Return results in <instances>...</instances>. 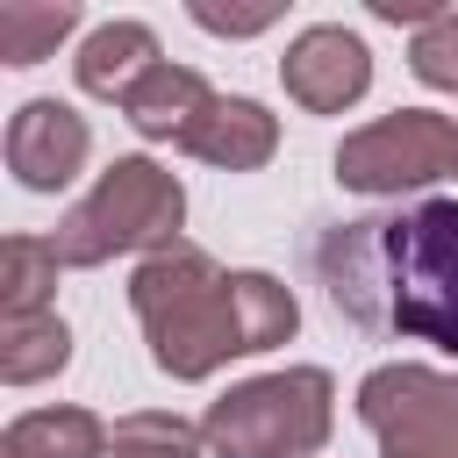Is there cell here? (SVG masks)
<instances>
[{
  "mask_svg": "<svg viewBox=\"0 0 458 458\" xmlns=\"http://www.w3.org/2000/svg\"><path fill=\"white\" fill-rule=\"evenodd\" d=\"M93 157V129L86 114H72L64 100H21L7 114V172L29 193H64Z\"/></svg>",
  "mask_w": 458,
  "mask_h": 458,
  "instance_id": "ba28073f",
  "label": "cell"
},
{
  "mask_svg": "<svg viewBox=\"0 0 458 458\" xmlns=\"http://www.w3.org/2000/svg\"><path fill=\"white\" fill-rule=\"evenodd\" d=\"M186 14H193L208 36H258V29L279 21V7H215V0H193Z\"/></svg>",
  "mask_w": 458,
  "mask_h": 458,
  "instance_id": "ac0fdd59",
  "label": "cell"
},
{
  "mask_svg": "<svg viewBox=\"0 0 458 458\" xmlns=\"http://www.w3.org/2000/svg\"><path fill=\"white\" fill-rule=\"evenodd\" d=\"M129 308L165 379H215L229 358H258L301 329L293 286L272 272H222L200 243L150 250L129 272Z\"/></svg>",
  "mask_w": 458,
  "mask_h": 458,
  "instance_id": "7a4b0ae2",
  "label": "cell"
},
{
  "mask_svg": "<svg viewBox=\"0 0 458 458\" xmlns=\"http://www.w3.org/2000/svg\"><path fill=\"white\" fill-rule=\"evenodd\" d=\"M336 429V379L322 365H279L208 401V458H315Z\"/></svg>",
  "mask_w": 458,
  "mask_h": 458,
  "instance_id": "277c9868",
  "label": "cell"
},
{
  "mask_svg": "<svg viewBox=\"0 0 458 458\" xmlns=\"http://www.w3.org/2000/svg\"><path fill=\"white\" fill-rule=\"evenodd\" d=\"M208 107H215V86H208L193 64H172V57H165V64L122 100V122H129L143 143H186Z\"/></svg>",
  "mask_w": 458,
  "mask_h": 458,
  "instance_id": "8fae6325",
  "label": "cell"
},
{
  "mask_svg": "<svg viewBox=\"0 0 458 458\" xmlns=\"http://www.w3.org/2000/svg\"><path fill=\"white\" fill-rule=\"evenodd\" d=\"M79 21H86L79 0H0V57L7 64H43Z\"/></svg>",
  "mask_w": 458,
  "mask_h": 458,
  "instance_id": "5bb4252c",
  "label": "cell"
},
{
  "mask_svg": "<svg viewBox=\"0 0 458 458\" xmlns=\"http://www.w3.org/2000/svg\"><path fill=\"white\" fill-rule=\"evenodd\" d=\"M372 14H379V21H408V29H422L437 7H422V0H372Z\"/></svg>",
  "mask_w": 458,
  "mask_h": 458,
  "instance_id": "d6986e66",
  "label": "cell"
},
{
  "mask_svg": "<svg viewBox=\"0 0 458 458\" xmlns=\"http://www.w3.org/2000/svg\"><path fill=\"white\" fill-rule=\"evenodd\" d=\"M179 222H186V186L179 172H165L157 157H114L50 229L57 258L72 272H93V265H114L129 250H172L179 243Z\"/></svg>",
  "mask_w": 458,
  "mask_h": 458,
  "instance_id": "3957f363",
  "label": "cell"
},
{
  "mask_svg": "<svg viewBox=\"0 0 458 458\" xmlns=\"http://www.w3.org/2000/svg\"><path fill=\"white\" fill-rule=\"evenodd\" d=\"M279 86H286V100L308 107V114H344V107H358L365 86H372V50H365L358 29L315 21V29H301V36L286 43Z\"/></svg>",
  "mask_w": 458,
  "mask_h": 458,
  "instance_id": "52a82bcc",
  "label": "cell"
},
{
  "mask_svg": "<svg viewBox=\"0 0 458 458\" xmlns=\"http://www.w3.org/2000/svg\"><path fill=\"white\" fill-rule=\"evenodd\" d=\"M157 64H165V57H157V36H150L143 21H100V29H86V43H79V57H72V79H79V93L122 107Z\"/></svg>",
  "mask_w": 458,
  "mask_h": 458,
  "instance_id": "30bf717a",
  "label": "cell"
},
{
  "mask_svg": "<svg viewBox=\"0 0 458 458\" xmlns=\"http://www.w3.org/2000/svg\"><path fill=\"white\" fill-rule=\"evenodd\" d=\"M64 365H72L64 315H0V379L7 386H43Z\"/></svg>",
  "mask_w": 458,
  "mask_h": 458,
  "instance_id": "4fadbf2b",
  "label": "cell"
},
{
  "mask_svg": "<svg viewBox=\"0 0 458 458\" xmlns=\"http://www.w3.org/2000/svg\"><path fill=\"white\" fill-rule=\"evenodd\" d=\"M308 265L344 322L394 344H437L458 358V200H394L329 222Z\"/></svg>",
  "mask_w": 458,
  "mask_h": 458,
  "instance_id": "6da1fadb",
  "label": "cell"
},
{
  "mask_svg": "<svg viewBox=\"0 0 458 458\" xmlns=\"http://www.w3.org/2000/svg\"><path fill=\"white\" fill-rule=\"evenodd\" d=\"M358 422L379 437V458H458V372L394 358L358 379Z\"/></svg>",
  "mask_w": 458,
  "mask_h": 458,
  "instance_id": "8992f818",
  "label": "cell"
},
{
  "mask_svg": "<svg viewBox=\"0 0 458 458\" xmlns=\"http://www.w3.org/2000/svg\"><path fill=\"white\" fill-rule=\"evenodd\" d=\"M186 157L215 165V172H258L272 150H279V114L265 100H243V93H215V107L193 122V136L179 143Z\"/></svg>",
  "mask_w": 458,
  "mask_h": 458,
  "instance_id": "9c48e42d",
  "label": "cell"
},
{
  "mask_svg": "<svg viewBox=\"0 0 458 458\" xmlns=\"http://www.w3.org/2000/svg\"><path fill=\"white\" fill-rule=\"evenodd\" d=\"M107 437L93 408H29L0 429V458H107Z\"/></svg>",
  "mask_w": 458,
  "mask_h": 458,
  "instance_id": "7c38bea8",
  "label": "cell"
},
{
  "mask_svg": "<svg viewBox=\"0 0 458 458\" xmlns=\"http://www.w3.org/2000/svg\"><path fill=\"white\" fill-rule=\"evenodd\" d=\"M408 72L437 93H458V7H437L415 36H408Z\"/></svg>",
  "mask_w": 458,
  "mask_h": 458,
  "instance_id": "e0dca14e",
  "label": "cell"
},
{
  "mask_svg": "<svg viewBox=\"0 0 458 458\" xmlns=\"http://www.w3.org/2000/svg\"><path fill=\"white\" fill-rule=\"evenodd\" d=\"M57 272H64V258L50 236H7L0 243V315H50Z\"/></svg>",
  "mask_w": 458,
  "mask_h": 458,
  "instance_id": "9a60e30c",
  "label": "cell"
},
{
  "mask_svg": "<svg viewBox=\"0 0 458 458\" xmlns=\"http://www.w3.org/2000/svg\"><path fill=\"white\" fill-rule=\"evenodd\" d=\"M200 429L186 422V415H165V408H136V415H122L114 422V437H107V458H200Z\"/></svg>",
  "mask_w": 458,
  "mask_h": 458,
  "instance_id": "2e32d148",
  "label": "cell"
},
{
  "mask_svg": "<svg viewBox=\"0 0 458 458\" xmlns=\"http://www.w3.org/2000/svg\"><path fill=\"white\" fill-rule=\"evenodd\" d=\"M329 172H336V186L372 193V200L444 186V179H458V122L437 114V107H394V114L351 129L336 143Z\"/></svg>",
  "mask_w": 458,
  "mask_h": 458,
  "instance_id": "5b68a950",
  "label": "cell"
}]
</instances>
